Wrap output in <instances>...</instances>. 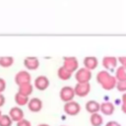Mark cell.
Listing matches in <instances>:
<instances>
[{
    "mask_svg": "<svg viewBox=\"0 0 126 126\" xmlns=\"http://www.w3.org/2000/svg\"><path fill=\"white\" fill-rule=\"evenodd\" d=\"M97 81H99V83L102 85V87L107 90L112 89L115 85V80L112 77H110L108 74H106L105 72L99 73V75L97 76Z\"/></svg>",
    "mask_w": 126,
    "mask_h": 126,
    "instance_id": "obj_1",
    "label": "cell"
},
{
    "mask_svg": "<svg viewBox=\"0 0 126 126\" xmlns=\"http://www.w3.org/2000/svg\"><path fill=\"white\" fill-rule=\"evenodd\" d=\"M80 105L78 102L76 101H68L65 103L64 105V111L65 113H67L68 115H71V116H74V115H77L79 112H80Z\"/></svg>",
    "mask_w": 126,
    "mask_h": 126,
    "instance_id": "obj_2",
    "label": "cell"
},
{
    "mask_svg": "<svg viewBox=\"0 0 126 126\" xmlns=\"http://www.w3.org/2000/svg\"><path fill=\"white\" fill-rule=\"evenodd\" d=\"M74 94H75V92L72 88L70 87H65L61 90V93H60V96H61V99L68 102V101H71L74 97Z\"/></svg>",
    "mask_w": 126,
    "mask_h": 126,
    "instance_id": "obj_3",
    "label": "cell"
},
{
    "mask_svg": "<svg viewBox=\"0 0 126 126\" xmlns=\"http://www.w3.org/2000/svg\"><path fill=\"white\" fill-rule=\"evenodd\" d=\"M9 116L12 121L18 122L24 118V112L20 107H12L9 111Z\"/></svg>",
    "mask_w": 126,
    "mask_h": 126,
    "instance_id": "obj_4",
    "label": "cell"
},
{
    "mask_svg": "<svg viewBox=\"0 0 126 126\" xmlns=\"http://www.w3.org/2000/svg\"><path fill=\"white\" fill-rule=\"evenodd\" d=\"M75 94H78L79 96H85L89 94L90 92V86L88 83H80L74 90Z\"/></svg>",
    "mask_w": 126,
    "mask_h": 126,
    "instance_id": "obj_5",
    "label": "cell"
},
{
    "mask_svg": "<svg viewBox=\"0 0 126 126\" xmlns=\"http://www.w3.org/2000/svg\"><path fill=\"white\" fill-rule=\"evenodd\" d=\"M28 106H29V109L31 111H32V112H38L42 108V102H41V100L39 98L34 97V98H32L29 101Z\"/></svg>",
    "mask_w": 126,
    "mask_h": 126,
    "instance_id": "obj_6",
    "label": "cell"
},
{
    "mask_svg": "<svg viewBox=\"0 0 126 126\" xmlns=\"http://www.w3.org/2000/svg\"><path fill=\"white\" fill-rule=\"evenodd\" d=\"M99 108H100V104L94 100H90L86 103V109L88 112L90 113H97L99 111Z\"/></svg>",
    "mask_w": 126,
    "mask_h": 126,
    "instance_id": "obj_7",
    "label": "cell"
},
{
    "mask_svg": "<svg viewBox=\"0 0 126 126\" xmlns=\"http://www.w3.org/2000/svg\"><path fill=\"white\" fill-rule=\"evenodd\" d=\"M76 78H77V80H78L80 83H87L88 80L91 78V73H90L87 69H81V70L77 73Z\"/></svg>",
    "mask_w": 126,
    "mask_h": 126,
    "instance_id": "obj_8",
    "label": "cell"
},
{
    "mask_svg": "<svg viewBox=\"0 0 126 126\" xmlns=\"http://www.w3.org/2000/svg\"><path fill=\"white\" fill-rule=\"evenodd\" d=\"M34 84H35V87H36L38 90L43 91V90H45V89L48 87L49 82H48V80H47V78H46V77L40 76V77H38V78H36V79H35Z\"/></svg>",
    "mask_w": 126,
    "mask_h": 126,
    "instance_id": "obj_9",
    "label": "cell"
},
{
    "mask_svg": "<svg viewBox=\"0 0 126 126\" xmlns=\"http://www.w3.org/2000/svg\"><path fill=\"white\" fill-rule=\"evenodd\" d=\"M99 110L104 115H111L114 112V105L110 102H103L102 104H100Z\"/></svg>",
    "mask_w": 126,
    "mask_h": 126,
    "instance_id": "obj_10",
    "label": "cell"
},
{
    "mask_svg": "<svg viewBox=\"0 0 126 126\" xmlns=\"http://www.w3.org/2000/svg\"><path fill=\"white\" fill-rule=\"evenodd\" d=\"M30 79H31V77H30V75H29L27 72H21V73H19V74L17 75V77H16V82L21 86V85H23V84L29 83Z\"/></svg>",
    "mask_w": 126,
    "mask_h": 126,
    "instance_id": "obj_11",
    "label": "cell"
},
{
    "mask_svg": "<svg viewBox=\"0 0 126 126\" xmlns=\"http://www.w3.org/2000/svg\"><path fill=\"white\" fill-rule=\"evenodd\" d=\"M90 122L93 126H100L103 123V118L98 113H93L90 117Z\"/></svg>",
    "mask_w": 126,
    "mask_h": 126,
    "instance_id": "obj_12",
    "label": "cell"
},
{
    "mask_svg": "<svg viewBox=\"0 0 126 126\" xmlns=\"http://www.w3.org/2000/svg\"><path fill=\"white\" fill-rule=\"evenodd\" d=\"M77 64L78 63H77V60L75 58H68L65 60V67L64 68L71 73L72 71H74L76 69Z\"/></svg>",
    "mask_w": 126,
    "mask_h": 126,
    "instance_id": "obj_13",
    "label": "cell"
},
{
    "mask_svg": "<svg viewBox=\"0 0 126 126\" xmlns=\"http://www.w3.org/2000/svg\"><path fill=\"white\" fill-rule=\"evenodd\" d=\"M25 65L26 67H28L29 69H35L37 66H38V61L36 58H32V57H30V58H27L25 60Z\"/></svg>",
    "mask_w": 126,
    "mask_h": 126,
    "instance_id": "obj_14",
    "label": "cell"
},
{
    "mask_svg": "<svg viewBox=\"0 0 126 126\" xmlns=\"http://www.w3.org/2000/svg\"><path fill=\"white\" fill-rule=\"evenodd\" d=\"M32 86H31L29 83L23 84V85L20 86V93H19V94L28 96V95L32 93Z\"/></svg>",
    "mask_w": 126,
    "mask_h": 126,
    "instance_id": "obj_15",
    "label": "cell"
},
{
    "mask_svg": "<svg viewBox=\"0 0 126 126\" xmlns=\"http://www.w3.org/2000/svg\"><path fill=\"white\" fill-rule=\"evenodd\" d=\"M12 119L9 115H1L0 116V126H12Z\"/></svg>",
    "mask_w": 126,
    "mask_h": 126,
    "instance_id": "obj_16",
    "label": "cell"
},
{
    "mask_svg": "<svg viewBox=\"0 0 126 126\" xmlns=\"http://www.w3.org/2000/svg\"><path fill=\"white\" fill-rule=\"evenodd\" d=\"M85 65L89 69H94L96 66V60L94 57H88L85 59Z\"/></svg>",
    "mask_w": 126,
    "mask_h": 126,
    "instance_id": "obj_17",
    "label": "cell"
},
{
    "mask_svg": "<svg viewBox=\"0 0 126 126\" xmlns=\"http://www.w3.org/2000/svg\"><path fill=\"white\" fill-rule=\"evenodd\" d=\"M15 99H16V102L19 105H25V104L28 103V96L23 95L21 94H17L16 96H15Z\"/></svg>",
    "mask_w": 126,
    "mask_h": 126,
    "instance_id": "obj_18",
    "label": "cell"
},
{
    "mask_svg": "<svg viewBox=\"0 0 126 126\" xmlns=\"http://www.w3.org/2000/svg\"><path fill=\"white\" fill-rule=\"evenodd\" d=\"M58 75L61 79L63 80H66V79H69L70 78V72L67 71L65 68H61L59 71H58Z\"/></svg>",
    "mask_w": 126,
    "mask_h": 126,
    "instance_id": "obj_19",
    "label": "cell"
},
{
    "mask_svg": "<svg viewBox=\"0 0 126 126\" xmlns=\"http://www.w3.org/2000/svg\"><path fill=\"white\" fill-rule=\"evenodd\" d=\"M115 64H116L115 59H114V58H111V57H109V58H105L104 61H103V65H104L105 67H107V68L113 67V66H115Z\"/></svg>",
    "mask_w": 126,
    "mask_h": 126,
    "instance_id": "obj_20",
    "label": "cell"
},
{
    "mask_svg": "<svg viewBox=\"0 0 126 126\" xmlns=\"http://www.w3.org/2000/svg\"><path fill=\"white\" fill-rule=\"evenodd\" d=\"M13 63V59L10 57H4V58H0V65L4 66V67H8Z\"/></svg>",
    "mask_w": 126,
    "mask_h": 126,
    "instance_id": "obj_21",
    "label": "cell"
},
{
    "mask_svg": "<svg viewBox=\"0 0 126 126\" xmlns=\"http://www.w3.org/2000/svg\"><path fill=\"white\" fill-rule=\"evenodd\" d=\"M117 78L120 80V81H126V73L124 71V69H119L117 71Z\"/></svg>",
    "mask_w": 126,
    "mask_h": 126,
    "instance_id": "obj_22",
    "label": "cell"
},
{
    "mask_svg": "<svg viewBox=\"0 0 126 126\" xmlns=\"http://www.w3.org/2000/svg\"><path fill=\"white\" fill-rule=\"evenodd\" d=\"M17 126H32V124H31V122L29 120L23 118L22 120L17 122Z\"/></svg>",
    "mask_w": 126,
    "mask_h": 126,
    "instance_id": "obj_23",
    "label": "cell"
},
{
    "mask_svg": "<svg viewBox=\"0 0 126 126\" xmlns=\"http://www.w3.org/2000/svg\"><path fill=\"white\" fill-rule=\"evenodd\" d=\"M118 89L120 91H126V81H121L118 84Z\"/></svg>",
    "mask_w": 126,
    "mask_h": 126,
    "instance_id": "obj_24",
    "label": "cell"
},
{
    "mask_svg": "<svg viewBox=\"0 0 126 126\" xmlns=\"http://www.w3.org/2000/svg\"><path fill=\"white\" fill-rule=\"evenodd\" d=\"M105 126H121L117 121H114V120H112V121H108L106 124H105Z\"/></svg>",
    "mask_w": 126,
    "mask_h": 126,
    "instance_id": "obj_25",
    "label": "cell"
},
{
    "mask_svg": "<svg viewBox=\"0 0 126 126\" xmlns=\"http://www.w3.org/2000/svg\"><path fill=\"white\" fill-rule=\"evenodd\" d=\"M121 109H122V111L124 113H126V94L123 95V104H122Z\"/></svg>",
    "mask_w": 126,
    "mask_h": 126,
    "instance_id": "obj_26",
    "label": "cell"
},
{
    "mask_svg": "<svg viewBox=\"0 0 126 126\" xmlns=\"http://www.w3.org/2000/svg\"><path fill=\"white\" fill-rule=\"evenodd\" d=\"M4 90H5V82H4V80H2V79L0 78V94H1Z\"/></svg>",
    "mask_w": 126,
    "mask_h": 126,
    "instance_id": "obj_27",
    "label": "cell"
},
{
    "mask_svg": "<svg viewBox=\"0 0 126 126\" xmlns=\"http://www.w3.org/2000/svg\"><path fill=\"white\" fill-rule=\"evenodd\" d=\"M5 103V97L0 94V106H2Z\"/></svg>",
    "mask_w": 126,
    "mask_h": 126,
    "instance_id": "obj_28",
    "label": "cell"
},
{
    "mask_svg": "<svg viewBox=\"0 0 126 126\" xmlns=\"http://www.w3.org/2000/svg\"><path fill=\"white\" fill-rule=\"evenodd\" d=\"M37 126H49L48 124H45V123H42V124H39V125H37Z\"/></svg>",
    "mask_w": 126,
    "mask_h": 126,
    "instance_id": "obj_29",
    "label": "cell"
},
{
    "mask_svg": "<svg viewBox=\"0 0 126 126\" xmlns=\"http://www.w3.org/2000/svg\"><path fill=\"white\" fill-rule=\"evenodd\" d=\"M1 115H2V113H1V111H0V116H1Z\"/></svg>",
    "mask_w": 126,
    "mask_h": 126,
    "instance_id": "obj_30",
    "label": "cell"
},
{
    "mask_svg": "<svg viewBox=\"0 0 126 126\" xmlns=\"http://www.w3.org/2000/svg\"><path fill=\"white\" fill-rule=\"evenodd\" d=\"M62 126H64V125H62Z\"/></svg>",
    "mask_w": 126,
    "mask_h": 126,
    "instance_id": "obj_31",
    "label": "cell"
}]
</instances>
